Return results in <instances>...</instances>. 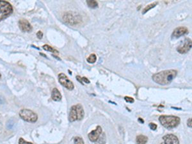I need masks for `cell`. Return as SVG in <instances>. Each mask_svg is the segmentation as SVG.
Here are the masks:
<instances>
[{"label": "cell", "instance_id": "obj_20", "mask_svg": "<svg viewBox=\"0 0 192 144\" xmlns=\"http://www.w3.org/2000/svg\"><path fill=\"white\" fill-rule=\"evenodd\" d=\"M106 142V136L104 133H103L102 135L100 136V137L99 138V139L97 141V143L95 144H104Z\"/></svg>", "mask_w": 192, "mask_h": 144}, {"label": "cell", "instance_id": "obj_5", "mask_svg": "<svg viewBox=\"0 0 192 144\" xmlns=\"http://www.w3.org/2000/svg\"><path fill=\"white\" fill-rule=\"evenodd\" d=\"M63 20L70 25H77L81 22V16L72 12H67L63 15Z\"/></svg>", "mask_w": 192, "mask_h": 144}, {"label": "cell", "instance_id": "obj_26", "mask_svg": "<svg viewBox=\"0 0 192 144\" xmlns=\"http://www.w3.org/2000/svg\"><path fill=\"white\" fill-rule=\"evenodd\" d=\"M76 79H77V81H79L80 83H81V84L83 85V80H82V78L81 76H77L76 77Z\"/></svg>", "mask_w": 192, "mask_h": 144}, {"label": "cell", "instance_id": "obj_12", "mask_svg": "<svg viewBox=\"0 0 192 144\" xmlns=\"http://www.w3.org/2000/svg\"><path fill=\"white\" fill-rule=\"evenodd\" d=\"M69 120L70 122L78 120V114H77L76 105L72 106L71 108H70V113L69 115Z\"/></svg>", "mask_w": 192, "mask_h": 144}, {"label": "cell", "instance_id": "obj_18", "mask_svg": "<svg viewBox=\"0 0 192 144\" xmlns=\"http://www.w3.org/2000/svg\"><path fill=\"white\" fill-rule=\"evenodd\" d=\"M97 60V56L95 54H92L90 55L87 58V62L90 63H94Z\"/></svg>", "mask_w": 192, "mask_h": 144}, {"label": "cell", "instance_id": "obj_22", "mask_svg": "<svg viewBox=\"0 0 192 144\" xmlns=\"http://www.w3.org/2000/svg\"><path fill=\"white\" fill-rule=\"evenodd\" d=\"M124 99L126 100V102H129V103H133L134 101L133 98L131 97H128V96H126V97H124Z\"/></svg>", "mask_w": 192, "mask_h": 144}, {"label": "cell", "instance_id": "obj_21", "mask_svg": "<svg viewBox=\"0 0 192 144\" xmlns=\"http://www.w3.org/2000/svg\"><path fill=\"white\" fill-rule=\"evenodd\" d=\"M74 144H84V141L81 137L76 136L74 139Z\"/></svg>", "mask_w": 192, "mask_h": 144}, {"label": "cell", "instance_id": "obj_3", "mask_svg": "<svg viewBox=\"0 0 192 144\" xmlns=\"http://www.w3.org/2000/svg\"><path fill=\"white\" fill-rule=\"evenodd\" d=\"M13 12L12 6L10 3L5 1H0V21L8 17Z\"/></svg>", "mask_w": 192, "mask_h": 144}, {"label": "cell", "instance_id": "obj_14", "mask_svg": "<svg viewBox=\"0 0 192 144\" xmlns=\"http://www.w3.org/2000/svg\"><path fill=\"white\" fill-rule=\"evenodd\" d=\"M76 111H77V114H78V120H82L85 115V111L83 110V108L81 104H77L76 105Z\"/></svg>", "mask_w": 192, "mask_h": 144}, {"label": "cell", "instance_id": "obj_9", "mask_svg": "<svg viewBox=\"0 0 192 144\" xmlns=\"http://www.w3.org/2000/svg\"><path fill=\"white\" fill-rule=\"evenodd\" d=\"M163 142L161 144H180L178 138L174 134H166L163 137Z\"/></svg>", "mask_w": 192, "mask_h": 144}, {"label": "cell", "instance_id": "obj_11", "mask_svg": "<svg viewBox=\"0 0 192 144\" xmlns=\"http://www.w3.org/2000/svg\"><path fill=\"white\" fill-rule=\"evenodd\" d=\"M188 33V29L186 27H179L175 29L172 33V37L174 38H179L182 35H184Z\"/></svg>", "mask_w": 192, "mask_h": 144}, {"label": "cell", "instance_id": "obj_8", "mask_svg": "<svg viewBox=\"0 0 192 144\" xmlns=\"http://www.w3.org/2000/svg\"><path fill=\"white\" fill-rule=\"evenodd\" d=\"M102 131V130L101 127L97 126L95 130L91 131V132L88 134V136L89 140L92 142H96L99 139V138L101 135Z\"/></svg>", "mask_w": 192, "mask_h": 144}, {"label": "cell", "instance_id": "obj_25", "mask_svg": "<svg viewBox=\"0 0 192 144\" xmlns=\"http://www.w3.org/2000/svg\"><path fill=\"white\" fill-rule=\"evenodd\" d=\"M37 37H38V38L41 39V38H42V37H43V33H42V32L41 31H38L37 33Z\"/></svg>", "mask_w": 192, "mask_h": 144}, {"label": "cell", "instance_id": "obj_24", "mask_svg": "<svg viewBox=\"0 0 192 144\" xmlns=\"http://www.w3.org/2000/svg\"><path fill=\"white\" fill-rule=\"evenodd\" d=\"M149 126V127L150 128V129H152V130L154 131L157 129V125L154 123H152V122L150 123Z\"/></svg>", "mask_w": 192, "mask_h": 144}, {"label": "cell", "instance_id": "obj_23", "mask_svg": "<svg viewBox=\"0 0 192 144\" xmlns=\"http://www.w3.org/2000/svg\"><path fill=\"white\" fill-rule=\"evenodd\" d=\"M19 144H33V143L31 142H26V141H25L23 138H19Z\"/></svg>", "mask_w": 192, "mask_h": 144}, {"label": "cell", "instance_id": "obj_16", "mask_svg": "<svg viewBox=\"0 0 192 144\" xmlns=\"http://www.w3.org/2000/svg\"><path fill=\"white\" fill-rule=\"evenodd\" d=\"M86 4L91 8H96L98 7V3L94 0H88L86 1Z\"/></svg>", "mask_w": 192, "mask_h": 144}, {"label": "cell", "instance_id": "obj_1", "mask_svg": "<svg viewBox=\"0 0 192 144\" xmlns=\"http://www.w3.org/2000/svg\"><path fill=\"white\" fill-rule=\"evenodd\" d=\"M177 72L175 70H166L154 74L152 77L155 83L161 85L170 84L177 76Z\"/></svg>", "mask_w": 192, "mask_h": 144}, {"label": "cell", "instance_id": "obj_19", "mask_svg": "<svg viewBox=\"0 0 192 144\" xmlns=\"http://www.w3.org/2000/svg\"><path fill=\"white\" fill-rule=\"evenodd\" d=\"M43 49L44 50L49 51V52H52L53 53H58V52L56 50L53 49L52 47L49 46V45H44V46H43Z\"/></svg>", "mask_w": 192, "mask_h": 144}, {"label": "cell", "instance_id": "obj_13", "mask_svg": "<svg viewBox=\"0 0 192 144\" xmlns=\"http://www.w3.org/2000/svg\"><path fill=\"white\" fill-rule=\"evenodd\" d=\"M51 98L54 101H60L62 100V95L56 88H53L52 93H51Z\"/></svg>", "mask_w": 192, "mask_h": 144}, {"label": "cell", "instance_id": "obj_7", "mask_svg": "<svg viewBox=\"0 0 192 144\" xmlns=\"http://www.w3.org/2000/svg\"><path fill=\"white\" fill-rule=\"evenodd\" d=\"M191 40L190 38H186L184 41L177 48V51L179 53L184 54L188 53L191 48Z\"/></svg>", "mask_w": 192, "mask_h": 144}, {"label": "cell", "instance_id": "obj_30", "mask_svg": "<svg viewBox=\"0 0 192 144\" xmlns=\"http://www.w3.org/2000/svg\"><path fill=\"white\" fill-rule=\"evenodd\" d=\"M1 74H0V78H1Z\"/></svg>", "mask_w": 192, "mask_h": 144}, {"label": "cell", "instance_id": "obj_15", "mask_svg": "<svg viewBox=\"0 0 192 144\" xmlns=\"http://www.w3.org/2000/svg\"><path fill=\"white\" fill-rule=\"evenodd\" d=\"M148 141V138L144 135H139L136 137L137 144H146Z\"/></svg>", "mask_w": 192, "mask_h": 144}, {"label": "cell", "instance_id": "obj_6", "mask_svg": "<svg viewBox=\"0 0 192 144\" xmlns=\"http://www.w3.org/2000/svg\"><path fill=\"white\" fill-rule=\"evenodd\" d=\"M58 81L64 87L68 89L69 90H72L74 88L73 83L69 80L67 76L63 73H60L58 74Z\"/></svg>", "mask_w": 192, "mask_h": 144}, {"label": "cell", "instance_id": "obj_10", "mask_svg": "<svg viewBox=\"0 0 192 144\" xmlns=\"http://www.w3.org/2000/svg\"><path fill=\"white\" fill-rule=\"evenodd\" d=\"M19 27L23 32H30L32 30V26L27 20L22 19L19 21Z\"/></svg>", "mask_w": 192, "mask_h": 144}, {"label": "cell", "instance_id": "obj_2", "mask_svg": "<svg viewBox=\"0 0 192 144\" xmlns=\"http://www.w3.org/2000/svg\"><path fill=\"white\" fill-rule=\"evenodd\" d=\"M159 122L162 126L168 129H172L179 126L180 124V118L172 115H161L159 118Z\"/></svg>", "mask_w": 192, "mask_h": 144}, {"label": "cell", "instance_id": "obj_28", "mask_svg": "<svg viewBox=\"0 0 192 144\" xmlns=\"http://www.w3.org/2000/svg\"><path fill=\"white\" fill-rule=\"evenodd\" d=\"M82 80H83V82H85L86 83H88V84H89V83H90V82L89 80L87 78H85V77H83Z\"/></svg>", "mask_w": 192, "mask_h": 144}, {"label": "cell", "instance_id": "obj_29", "mask_svg": "<svg viewBox=\"0 0 192 144\" xmlns=\"http://www.w3.org/2000/svg\"><path fill=\"white\" fill-rule=\"evenodd\" d=\"M138 120L141 123H142V124H143V123H144V120H142V118H138Z\"/></svg>", "mask_w": 192, "mask_h": 144}, {"label": "cell", "instance_id": "obj_27", "mask_svg": "<svg viewBox=\"0 0 192 144\" xmlns=\"http://www.w3.org/2000/svg\"><path fill=\"white\" fill-rule=\"evenodd\" d=\"M191 118H189V119L188 120V122H187V125H188V126L189 127H192V124H191Z\"/></svg>", "mask_w": 192, "mask_h": 144}, {"label": "cell", "instance_id": "obj_17", "mask_svg": "<svg viewBox=\"0 0 192 144\" xmlns=\"http://www.w3.org/2000/svg\"><path fill=\"white\" fill-rule=\"evenodd\" d=\"M157 4H158V2H154V3H151V4L146 6V7L143 9V10L142 12V14H145V13H147V12L149 11L150 9L154 8L155 6L157 5Z\"/></svg>", "mask_w": 192, "mask_h": 144}, {"label": "cell", "instance_id": "obj_4", "mask_svg": "<svg viewBox=\"0 0 192 144\" xmlns=\"http://www.w3.org/2000/svg\"><path fill=\"white\" fill-rule=\"evenodd\" d=\"M19 117L22 120L28 122L35 123L38 120L37 115L33 111L28 110V109H22L19 111Z\"/></svg>", "mask_w": 192, "mask_h": 144}]
</instances>
